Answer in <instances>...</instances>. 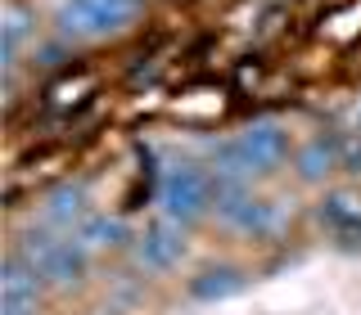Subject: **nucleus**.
<instances>
[{"instance_id":"obj_1","label":"nucleus","mask_w":361,"mask_h":315,"mask_svg":"<svg viewBox=\"0 0 361 315\" xmlns=\"http://www.w3.org/2000/svg\"><path fill=\"white\" fill-rule=\"evenodd\" d=\"M289 162V131L280 122H248L240 135H231L226 144L212 149V176H231V180H267Z\"/></svg>"},{"instance_id":"obj_2","label":"nucleus","mask_w":361,"mask_h":315,"mask_svg":"<svg viewBox=\"0 0 361 315\" xmlns=\"http://www.w3.org/2000/svg\"><path fill=\"white\" fill-rule=\"evenodd\" d=\"M14 252L27 262L37 275L50 284L54 292H73L86 284L90 275V252L73 234H59V230H45V225H27V230L14 239Z\"/></svg>"},{"instance_id":"obj_3","label":"nucleus","mask_w":361,"mask_h":315,"mask_svg":"<svg viewBox=\"0 0 361 315\" xmlns=\"http://www.w3.org/2000/svg\"><path fill=\"white\" fill-rule=\"evenodd\" d=\"M145 0H59L54 9V32L59 41H99V37H113L122 32L127 22H135Z\"/></svg>"},{"instance_id":"obj_4","label":"nucleus","mask_w":361,"mask_h":315,"mask_svg":"<svg viewBox=\"0 0 361 315\" xmlns=\"http://www.w3.org/2000/svg\"><path fill=\"white\" fill-rule=\"evenodd\" d=\"M158 212H163V221L176 225L212 217V172L199 162H172L158 180Z\"/></svg>"},{"instance_id":"obj_5","label":"nucleus","mask_w":361,"mask_h":315,"mask_svg":"<svg viewBox=\"0 0 361 315\" xmlns=\"http://www.w3.org/2000/svg\"><path fill=\"white\" fill-rule=\"evenodd\" d=\"M190 243H185V225L176 221H158V225H145L140 234L131 239V257L145 275H167L185 262Z\"/></svg>"},{"instance_id":"obj_6","label":"nucleus","mask_w":361,"mask_h":315,"mask_svg":"<svg viewBox=\"0 0 361 315\" xmlns=\"http://www.w3.org/2000/svg\"><path fill=\"white\" fill-rule=\"evenodd\" d=\"M90 212H95V202H90V189L82 180H63V185H54L50 194L37 202V225L45 230H59V234H73L77 225H82Z\"/></svg>"},{"instance_id":"obj_7","label":"nucleus","mask_w":361,"mask_h":315,"mask_svg":"<svg viewBox=\"0 0 361 315\" xmlns=\"http://www.w3.org/2000/svg\"><path fill=\"white\" fill-rule=\"evenodd\" d=\"M316 221L343 248H357L361 243V194L357 189H330V194L316 202Z\"/></svg>"},{"instance_id":"obj_8","label":"nucleus","mask_w":361,"mask_h":315,"mask_svg":"<svg viewBox=\"0 0 361 315\" xmlns=\"http://www.w3.org/2000/svg\"><path fill=\"white\" fill-rule=\"evenodd\" d=\"M289 167L302 185H325L338 172V135H312V140H302L293 149Z\"/></svg>"},{"instance_id":"obj_9","label":"nucleus","mask_w":361,"mask_h":315,"mask_svg":"<svg viewBox=\"0 0 361 315\" xmlns=\"http://www.w3.org/2000/svg\"><path fill=\"white\" fill-rule=\"evenodd\" d=\"M73 239L82 243L90 257H95V252H118V248H131L135 234L127 230V221L109 217V212H90V217L73 230Z\"/></svg>"},{"instance_id":"obj_10","label":"nucleus","mask_w":361,"mask_h":315,"mask_svg":"<svg viewBox=\"0 0 361 315\" xmlns=\"http://www.w3.org/2000/svg\"><path fill=\"white\" fill-rule=\"evenodd\" d=\"M45 279L32 270L23 257L9 248V257H5V266H0V292H5V302H41L45 297Z\"/></svg>"},{"instance_id":"obj_11","label":"nucleus","mask_w":361,"mask_h":315,"mask_svg":"<svg viewBox=\"0 0 361 315\" xmlns=\"http://www.w3.org/2000/svg\"><path fill=\"white\" fill-rule=\"evenodd\" d=\"M244 288V270L240 266H208L203 275L190 279V297L195 302H226Z\"/></svg>"},{"instance_id":"obj_12","label":"nucleus","mask_w":361,"mask_h":315,"mask_svg":"<svg viewBox=\"0 0 361 315\" xmlns=\"http://www.w3.org/2000/svg\"><path fill=\"white\" fill-rule=\"evenodd\" d=\"M338 172L361 176V131H338Z\"/></svg>"},{"instance_id":"obj_13","label":"nucleus","mask_w":361,"mask_h":315,"mask_svg":"<svg viewBox=\"0 0 361 315\" xmlns=\"http://www.w3.org/2000/svg\"><path fill=\"white\" fill-rule=\"evenodd\" d=\"M0 315H41V302H0Z\"/></svg>"},{"instance_id":"obj_14","label":"nucleus","mask_w":361,"mask_h":315,"mask_svg":"<svg viewBox=\"0 0 361 315\" xmlns=\"http://www.w3.org/2000/svg\"><path fill=\"white\" fill-rule=\"evenodd\" d=\"M353 131H361V104L353 108Z\"/></svg>"}]
</instances>
